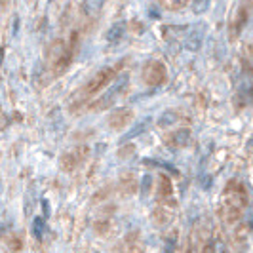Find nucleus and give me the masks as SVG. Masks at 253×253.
<instances>
[{"label":"nucleus","instance_id":"obj_1","mask_svg":"<svg viewBox=\"0 0 253 253\" xmlns=\"http://www.w3.org/2000/svg\"><path fill=\"white\" fill-rule=\"evenodd\" d=\"M127 80H129V76H127V75L116 76V82H114L113 86H111V88L103 93L101 99H97V101L91 105V109H93V111H103V109H109V107L116 101V97H118V95H120V93L126 89Z\"/></svg>","mask_w":253,"mask_h":253},{"label":"nucleus","instance_id":"obj_2","mask_svg":"<svg viewBox=\"0 0 253 253\" xmlns=\"http://www.w3.org/2000/svg\"><path fill=\"white\" fill-rule=\"evenodd\" d=\"M143 80L149 86H160L166 80V67L160 61H149L143 67Z\"/></svg>","mask_w":253,"mask_h":253},{"label":"nucleus","instance_id":"obj_3","mask_svg":"<svg viewBox=\"0 0 253 253\" xmlns=\"http://www.w3.org/2000/svg\"><path fill=\"white\" fill-rule=\"evenodd\" d=\"M114 75H116V71L114 69H111V67H105V69H101V71H97L95 75L89 78L88 86H86V93H97V91H101V88H105L111 80L114 78Z\"/></svg>","mask_w":253,"mask_h":253},{"label":"nucleus","instance_id":"obj_4","mask_svg":"<svg viewBox=\"0 0 253 253\" xmlns=\"http://www.w3.org/2000/svg\"><path fill=\"white\" fill-rule=\"evenodd\" d=\"M204 29L206 25L204 23H196L189 29L187 37H185V48L190 51H198L200 46H202V40H204Z\"/></svg>","mask_w":253,"mask_h":253},{"label":"nucleus","instance_id":"obj_5","mask_svg":"<svg viewBox=\"0 0 253 253\" xmlns=\"http://www.w3.org/2000/svg\"><path fill=\"white\" fill-rule=\"evenodd\" d=\"M240 190H242L240 187H238V190H232V187H228V190L225 192L223 204H225V211H227L228 215H236L242 208H244V204H246V198L238 200V192Z\"/></svg>","mask_w":253,"mask_h":253},{"label":"nucleus","instance_id":"obj_6","mask_svg":"<svg viewBox=\"0 0 253 253\" xmlns=\"http://www.w3.org/2000/svg\"><path fill=\"white\" fill-rule=\"evenodd\" d=\"M131 111L129 109H116L114 113H111L109 116V127H113V129H122V127H126L129 122H131Z\"/></svg>","mask_w":253,"mask_h":253},{"label":"nucleus","instance_id":"obj_7","mask_svg":"<svg viewBox=\"0 0 253 253\" xmlns=\"http://www.w3.org/2000/svg\"><path fill=\"white\" fill-rule=\"evenodd\" d=\"M84 154H86V149H73V151L65 152L61 156V166H63L65 171L75 169L76 166L84 160Z\"/></svg>","mask_w":253,"mask_h":253},{"label":"nucleus","instance_id":"obj_8","mask_svg":"<svg viewBox=\"0 0 253 253\" xmlns=\"http://www.w3.org/2000/svg\"><path fill=\"white\" fill-rule=\"evenodd\" d=\"M149 124H151V118H145V120H141V122H137L135 126L131 127L129 131H127L126 135L120 139V143L124 145V143H127V141H131V139H135L137 135H141L143 131H147V127H149Z\"/></svg>","mask_w":253,"mask_h":253},{"label":"nucleus","instance_id":"obj_9","mask_svg":"<svg viewBox=\"0 0 253 253\" xmlns=\"http://www.w3.org/2000/svg\"><path fill=\"white\" fill-rule=\"evenodd\" d=\"M124 33H126V23H114L109 31H107V40L111 42V44H114V42H118V40H122V37H124Z\"/></svg>","mask_w":253,"mask_h":253},{"label":"nucleus","instance_id":"obj_10","mask_svg":"<svg viewBox=\"0 0 253 253\" xmlns=\"http://www.w3.org/2000/svg\"><path fill=\"white\" fill-rule=\"evenodd\" d=\"M103 4H105V0H84L82 8H84V12L88 13L89 17H95L97 13L101 12Z\"/></svg>","mask_w":253,"mask_h":253},{"label":"nucleus","instance_id":"obj_11","mask_svg":"<svg viewBox=\"0 0 253 253\" xmlns=\"http://www.w3.org/2000/svg\"><path fill=\"white\" fill-rule=\"evenodd\" d=\"M238 103L240 105H252L253 103V86L252 84H242L238 89Z\"/></svg>","mask_w":253,"mask_h":253},{"label":"nucleus","instance_id":"obj_12","mask_svg":"<svg viewBox=\"0 0 253 253\" xmlns=\"http://www.w3.org/2000/svg\"><path fill=\"white\" fill-rule=\"evenodd\" d=\"M189 141H190L189 129H179L177 133L171 135V145H173V147H185Z\"/></svg>","mask_w":253,"mask_h":253},{"label":"nucleus","instance_id":"obj_13","mask_svg":"<svg viewBox=\"0 0 253 253\" xmlns=\"http://www.w3.org/2000/svg\"><path fill=\"white\" fill-rule=\"evenodd\" d=\"M44 230H46L44 217H35V221H33V234H35L37 238H42V236H44Z\"/></svg>","mask_w":253,"mask_h":253},{"label":"nucleus","instance_id":"obj_14","mask_svg":"<svg viewBox=\"0 0 253 253\" xmlns=\"http://www.w3.org/2000/svg\"><path fill=\"white\" fill-rule=\"evenodd\" d=\"M173 122H177V114L173 113V111H168V113H164L162 116H160V120H158V124H160L162 127L171 126Z\"/></svg>","mask_w":253,"mask_h":253},{"label":"nucleus","instance_id":"obj_15","mask_svg":"<svg viewBox=\"0 0 253 253\" xmlns=\"http://www.w3.org/2000/svg\"><path fill=\"white\" fill-rule=\"evenodd\" d=\"M210 6V0H192L190 2V8L194 13H204Z\"/></svg>","mask_w":253,"mask_h":253},{"label":"nucleus","instance_id":"obj_16","mask_svg":"<svg viewBox=\"0 0 253 253\" xmlns=\"http://www.w3.org/2000/svg\"><path fill=\"white\" fill-rule=\"evenodd\" d=\"M127 154H133V147H127V149H120V151H118V156H120V158H124Z\"/></svg>","mask_w":253,"mask_h":253},{"label":"nucleus","instance_id":"obj_17","mask_svg":"<svg viewBox=\"0 0 253 253\" xmlns=\"http://www.w3.org/2000/svg\"><path fill=\"white\" fill-rule=\"evenodd\" d=\"M17 29H19V19L15 17V21H13V35H17Z\"/></svg>","mask_w":253,"mask_h":253},{"label":"nucleus","instance_id":"obj_18","mask_svg":"<svg viewBox=\"0 0 253 253\" xmlns=\"http://www.w3.org/2000/svg\"><path fill=\"white\" fill-rule=\"evenodd\" d=\"M250 145H252V147H253V137H252V139H250Z\"/></svg>","mask_w":253,"mask_h":253}]
</instances>
